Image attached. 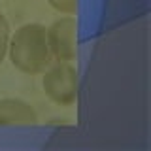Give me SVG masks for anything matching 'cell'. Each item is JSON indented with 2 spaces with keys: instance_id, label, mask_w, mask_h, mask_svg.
I'll return each mask as SVG.
<instances>
[{
  "instance_id": "8992f818",
  "label": "cell",
  "mask_w": 151,
  "mask_h": 151,
  "mask_svg": "<svg viewBox=\"0 0 151 151\" xmlns=\"http://www.w3.org/2000/svg\"><path fill=\"white\" fill-rule=\"evenodd\" d=\"M49 6L55 12L63 13V15H76L78 13V0H47Z\"/></svg>"
},
{
  "instance_id": "277c9868",
  "label": "cell",
  "mask_w": 151,
  "mask_h": 151,
  "mask_svg": "<svg viewBox=\"0 0 151 151\" xmlns=\"http://www.w3.org/2000/svg\"><path fill=\"white\" fill-rule=\"evenodd\" d=\"M38 113L27 100L2 98L0 100V127H34Z\"/></svg>"
},
{
  "instance_id": "6da1fadb",
  "label": "cell",
  "mask_w": 151,
  "mask_h": 151,
  "mask_svg": "<svg viewBox=\"0 0 151 151\" xmlns=\"http://www.w3.org/2000/svg\"><path fill=\"white\" fill-rule=\"evenodd\" d=\"M8 57L13 68L23 74H42L51 64V53L47 45L45 27L40 23L21 25L9 36Z\"/></svg>"
},
{
  "instance_id": "7a4b0ae2",
  "label": "cell",
  "mask_w": 151,
  "mask_h": 151,
  "mask_svg": "<svg viewBox=\"0 0 151 151\" xmlns=\"http://www.w3.org/2000/svg\"><path fill=\"white\" fill-rule=\"evenodd\" d=\"M45 96L60 108L74 106L79 94V76L72 63H55L42 72Z\"/></svg>"
},
{
  "instance_id": "5b68a950",
  "label": "cell",
  "mask_w": 151,
  "mask_h": 151,
  "mask_svg": "<svg viewBox=\"0 0 151 151\" xmlns=\"http://www.w3.org/2000/svg\"><path fill=\"white\" fill-rule=\"evenodd\" d=\"M9 23L6 15L0 12V63L4 60V57L8 55V44H9Z\"/></svg>"
},
{
  "instance_id": "3957f363",
  "label": "cell",
  "mask_w": 151,
  "mask_h": 151,
  "mask_svg": "<svg viewBox=\"0 0 151 151\" xmlns=\"http://www.w3.org/2000/svg\"><path fill=\"white\" fill-rule=\"evenodd\" d=\"M51 59L57 63H72L78 57V21L74 15H64L45 28Z\"/></svg>"
}]
</instances>
